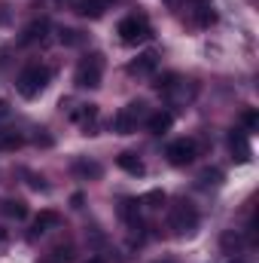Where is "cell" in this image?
<instances>
[{
    "mask_svg": "<svg viewBox=\"0 0 259 263\" xmlns=\"http://www.w3.org/2000/svg\"><path fill=\"white\" fill-rule=\"evenodd\" d=\"M73 175H79V178H92V181H98L101 175H104V168H101V162H95V159H85V156H79V159H73Z\"/></svg>",
    "mask_w": 259,
    "mask_h": 263,
    "instance_id": "15",
    "label": "cell"
},
{
    "mask_svg": "<svg viewBox=\"0 0 259 263\" xmlns=\"http://www.w3.org/2000/svg\"><path fill=\"white\" fill-rule=\"evenodd\" d=\"M195 181H198V187H201V190H210V187L217 190V187L223 184V172H220V168H204Z\"/></svg>",
    "mask_w": 259,
    "mask_h": 263,
    "instance_id": "20",
    "label": "cell"
},
{
    "mask_svg": "<svg viewBox=\"0 0 259 263\" xmlns=\"http://www.w3.org/2000/svg\"><path fill=\"white\" fill-rule=\"evenodd\" d=\"M177 83H180V77H177V73H162V77H156V80H153V89L168 95V92H174V86H177Z\"/></svg>",
    "mask_w": 259,
    "mask_h": 263,
    "instance_id": "22",
    "label": "cell"
},
{
    "mask_svg": "<svg viewBox=\"0 0 259 263\" xmlns=\"http://www.w3.org/2000/svg\"><path fill=\"white\" fill-rule=\"evenodd\" d=\"M125 70H128L131 77H153V73L159 70V55H156L153 49H149V52H140L137 59H131L128 62Z\"/></svg>",
    "mask_w": 259,
    "mask_h": 263,
    "instance_id": "9",
    "label": "cell"
},
{
    "mask_svg": "<svg viewBox=\"0 0 259 263\" xmlns=\"http://www.w3.org/2000/svg\"><path fill=\"white\" fill-rule=\"evenodd\" d=\"M165 156H168V162H171V165H177V168L192 165L195 156H198V144H195L192 138H177V141H171V144H168Z\"/></svg>",
    "mask_w": 259,
    "mask_h": 263,
    "instance_id": "6",
    "label": "cell"
},
{
    "mask_svg": "<svg viewBox=\"0 0 259 263\" xmlns=\"http://www.w3.org/2000/svg\"><path fill=\"white\" fill-rule=\"evenodd\" d=\"M241 126H244V132H247V135L259 129V114H256V107H247V110L241 114Z\"/></svg>",
    "mask_w": 259,
    "mask_h": 263,
    "instance_id": "23",
    "label": "cell"
},
{
    "mask_svg": "<svg viewBox=\"0 0 259 263\" xmlns=\"http://www.w3.org/2000/svg\"><path fill=\"white\" fill-rule=\"evenodd\" d=\"M171 126H174V114L171 110H156L153 117H146V129L153 135H165Z\"/></svg>",
    "mask_w": 259,
    "mask_h": 263,
    "instance_id": "17",
    "label": "cell"
},
{
    "mask_svg": "<svg viewBox=\"0 0 259 263\" xmlns=\"http://www.w3.org/2000/svg\"><path fill=\"white\" fill-rule=\"evenodd\" d=\"M37 263H73V245H55L52 251H46Z\"/></svg>",
    "mask_w": 259,
    "mask_h": 263,
    "instance_id": "19",
    "label": "cell"
},
{
    "mask_svg": "<svg viewBox=\"0 0 259 263\" xmlns=\"http://www.w3.org/2000/svg\"><path fill=\"white\" fill-rule=\"evenodd\" d=\"M168 6H180V0H168Z\"/></svg>",
    "mask_w": 259,
    "mask_h": 263,
    "instance_id": "29",
    "label": "cell"
},
{
    "mask_svg": "<svg viewBox=\"0 0 259 263\" xmlns=\"http://www.w3.org/2000/svg\"><path fill=\"white\" fill-rule=\"evenodd\" d=\"M46 34H49V22H46V18H34L31 25H25L18 43H21V46H34V43H43Z\"/></svg>",
    "mask_w": 259,
    "mask_h": 263,
    "instance_id": "10",
    "label": "cell"
},
{
    "mask_svg": "<svg viewBox=\"0 0 259 263\" xmlns=\"http://www.w3.org/2000/svg\"><path fill=\"white\" fill-rule=\"evenodd\" d=\"M0 214H6L12 220H25L28 217V202L25 199H0Z\"/></svg>",
    "mask_w": 259,
    "mask_h": 263,
    "instance_id": "18",
    "label": "cell"
},
{
    "mask_svg": "<svg viewBox=\"0 0 259 263\" xmlns=\"http://www.w3.org/2000/svg\"><path fill=\"white\" fill-rule=\"evenodd\" d=\"M140 205H146V208H162V205H165V193H162V190H149L146 196L140 199Z\"/></svg>",
    "mask_w": 259,
    "mask_h": 263,
    "instance_id": "25",
    "label": "cell"
},
{
    "mask_svg": "<svg viewBox=\"0 0 259 263\" xmlns=\"http://www.w3.org/2000/svg\"><path fill=\"white\" fill-rule=\"evenodd\" d=\"M49 80H52V70L46 65H28L18 77H15V92L21 95V98H37L40 92H46V86H49Z\"/></svg>",
    "mask_w": 259,
    "mask_h": 263,
    "instance_id": "1",
    "label": "cell"
},
{
    "mask_svg": "<svg viewBox=\"0 0 259 263\" xmlns=\"http://www.w3.org/2000/svg\"><path fill=\"white\" fill-rule=\"evenodd\" d=\"M143 114H146V104H143V101H128V104L113 117V132H116V135H131V132H137V123L143 120Z\"/></svg>",
    "mask_w": 259,
    "mask_h": 263,
    "instance_id": "5",
    "label": "cell"
},
{
    "mask_svg": "<svg viewBox=\"0 0 259 263\" xmlns=\"http://www.w3.org/2000/svg\"><path fill=\"white\" fill-rule=\"evenodd\" d=\"M70 202H73V208H82V193H73Z\"/></svg>",
    "mask_w": 259,
    "mask_h": 263,
    "instance_id": "27",
    "label": "cell"
},
{
    "mask_svg": "<svg viewBox=\"0 0 259 263\" xmlns=\"http://www.w3.org/2000/svg\"><path fill=\"white\" fill-rule=\"evenodd\" d=\"M229 150H232V159H235V162H250L253 150H250L247 132L244 129H232L229 132Z\"/></svg>",
    "mask_w": 259,
    "mask_h": 263,
    "instance_id": "8",
    "label": "cell"
},
{
    "mask_svg": "<svg viewBox=\"0 0 259 263\" xmlns=\"http://www.w3.org/2000/svg\"><path fill=\"white\" fill-rule=\"evenodd\" d=\"M25 144V138L18 135V132L12 129H0V150H18Z\"/></svg>",
    "mask_w": 259,
    "mask_h": 263,
    "instance_id": "21",
    "label": "cell"
},
{
    "mask_svg": "<svg viewBox=\"0 0 259 263\" xmlns=\"http://www.w3.org/2000/svg\"><path fill=\"white\" fill-rule=\"evenodd\" d=\"M116 165H119L122 172H128V175H134V178H140V175L146 172L143 159H140L137 153H131V150H125V153H119V156H116Z\"/></svg>",
    "mask_w": 259,
    "mask_h": 263,
    "instance_id": "16",
    "label": "cell"
},
{
    "mask_svg": "<svg viewBox=\"0 0 259 263\" xmlns=\"http://www.w3.org/2000/svg\"><path fill=\"white\" fill-rule=\"evenodd\" d=\"M116 34H119V40L125 46H140V43H146L153 37V28H149V18L143 12H131L116 25Z\"/></svg>",
    "mask_w": 259,
    "mask_h": 263,
    "instance_id": "3",
    "label": "cell"
},
{
    "mask_svg": "<svg viewBox=\"0 0 259 263\" xmlns=\"http://www.w3.org/2000/svg\"><path fill=\"white\" fill-rule=\"evenodd\" d=\"M85 263H107V260H104V257H89Z\"/></svg>",
    "mask_w": 259,
    "mask_h": 263,
    "instance_id": "28",
    "label": "cell"
},
{
    "mask_svg": "<svg viewBox=\"0 0 259 263\" xmlns=\"http://www.w3.org/2000/svg\"><path fill=\"white\" fill-rule=\"evenodd\" d=\"M104 80V55L101 52H89L85 59H79V65L73 70V83L79 89H98Z\"/></svg>",
    "mask_w": 259,
    "mask_h": 263,
    "instance_id": "4",
    "label": "cell"
},
{
    "mask_svg": "<svg viewBox=\"0 0 259 263\" xmlns=\"http://www.w3.org/2000/svg\"><path fill=\"white\" fill-rule=\"evenodd\" d=\"M192 18L198 28H210L217 22V9H213V0H195L192 3Z\"/></svg>",
    "mask_w": 259,
    "mask_h": 263,
    "instance_id": "12",
    "label": "cell"
},
{
    "mask_svg": "<svg viewBox=\"0 0 259 263\" xmlns=\"http://www.w3.org/2000/svg\"><path fill=\"white\" fill-rule=\"evenodd\" d=\"M119 217L128 223V230H140V199H122L119 202Z\"/></svg>",
    "mask_w": 259,
    "mask_h": 263,
    "instance_id": "14",
    "label": "cell"
},
{
    "mask_svg": "<svg viewBox=\"0 0 259 263\" xmlns=\"http://www.w3.org/2000/svg\"><path fill=\"white\" fill-rule=\"evenodd\" d=\"M113 6V0H76V15H82V18H104L107 15V9Z\"/></svg>",
    "mask_w": 259,
    "mask_h": 263,
    "instance_id": "11",
    "label": "cell"
},
{
    "mask_svg": "<svg viewBox=\"0 0 259 263\" xmlns=\"http://www.w3.org/2000/svg\"><path fill=\"white\" fill-rule=\"evenodd\" d=\"M70 117H73V123H79L85 129V135H95L92 129H95V120H98V104H79Z\"/></svg>",
    "mask_w": 259,
    "mask_h": 263,
    "instance_id": "13",
    "label": "cell"
},
{
    "mask_svg": "<svg viewBox=\"0 0 259 263\" xmlns=\"http://www.w3.org/2000/svg\"><path fill=\"white\" fill-rule=\"evenodd\" d=\"M3 242H6V236H3V230H0V248H3Z\"/></svg>",
    "mask_w": 259,
    "mask_h": 263,
    "instance_id": "30",
    "label": "cell"
},
{
    "mask_svg": "<svg viewBox=\"0 0 259 263\" xmlns=\"http://www.w3.org/2000/svg\"><path fill=\"white\" fill-rule=\"evenodd\" d=\"M6 117H9V101L0 98V120H6Z\"/></svg>",
    "mask_w": 259,
    "mask_h": 263,
    "instance_id": "26",
    "label": "cell"
},
{
    "mask_svg": "<svg viewBox=\"0 0 259 263\" xmlns=\"http://www.w3.org/2000/svg\"><path fill=\"white\" fill-rule=\"evenodd\" d=\"M58 40H61L64 46H79V43H82V34H79L76 28H61V31H58Z\"/></svg>",
    "mask_w": 259,
    "mask_h": 263,
    "instance_id": "24",
    "label": "cell"
},
{
    "mask_svg": "<svg viewBox=\"0 0 259 263\" xmlns=\"http://www.w3.org/2000/svg\"><path fill=\"white\" fill-rule=\"evenodd\" d=\"M168 227L174 236H192L198 230V211L189 199H177L168 211Z\"/></svg>",
    "mask_w": 259,
    "mask_h": 263,
    "instance_id": "2",
    "label": "cell"
},
{
    "mask_svg": "<svg viewBox=\"0 0 259 263\" xmlns=\"http://www.w3.org/2000/svg\"><path fill=\"white\" fill-rule=\"evenodd\" d=\"M61 223V214L58 211H52V208H43L34 220H31V233H28V239L34 242V239H40V236H46L49 230H55Z\"/></svg>",
    "mask_w": 259,
    "mask_h": 263,
    "instance_id": "7",
    "label": "cell"
}]
</instances>
